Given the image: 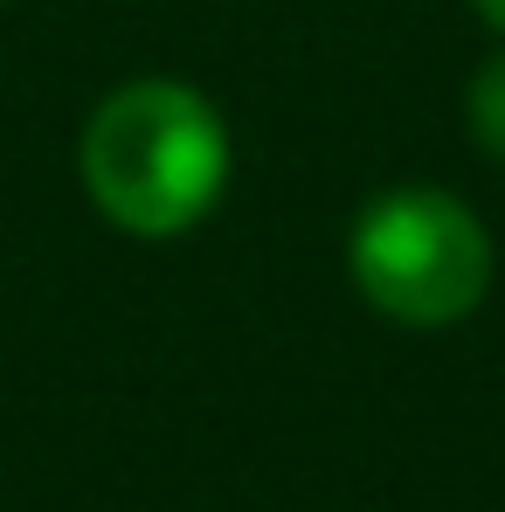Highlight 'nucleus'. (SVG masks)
<instances>
[{"label": "nucleus", "instance_id": "obj_1", "mask_svg": "<svg viewBox=\"0 0 505 512\" xmlns=\"http://www.w3.org/2000/svg\"><path fill=\"white\" fill-rule=\"evenodd\" d=\"M84 194L125 236L167 243L187 236L229 187V125L201 90L173 77L118 84L84 125L77 146Z\"/></svg>", "mask_w": 505, "mask_h": 512}, {"label": "nucleus", "instance_id": "obj_2", "mask_svg": "<svg viewBox=\"0 0 505 512\" xmlns=\"http://www.w3.org/2000/svg\"><path fill=\"white\" fill-rule=\"evenodd\" d=\"M346 270L360 298L395 326H457L492 291V236L443 187H388L346 229Z\"/></svg>", "mask_w": 505, "mask_h": 512}, {"label": "nucleus", "instance_id": "obj_3", "mask_svg": "<svg viewBox=\"0 0 505 512\" xmlns=\"http://www.w3.org/2000/svg\"><path fill=\"white\" fill-rule=\"evenodd\" d=\"M464 132L478 139V153L505 160V49L485 56L464 84Z\"/></svg>", "mask_w": 505, "mask_h": 512}, {"label": "nucleus", "instance_id": "obj_4", "mask_svg": "<svg viewBox=\"0 0 505 512\" xmlns=\"http://www.w3.org/2000/svg\"><path fill=\"white\" fill-rule=\"evenodd\" d=\"M478 14H485V21H492V28L505 35V0H478Z\"/></svg>", "mask_w": 505, "mask_h": 512}]
</instances>
